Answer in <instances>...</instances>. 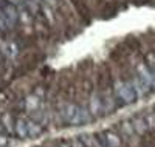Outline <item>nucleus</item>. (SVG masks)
I'll return each mask as SVG.
<instances>
[{
	"label": "nucleus",
	"mask_w": 155,
	"mask_h": 147,
	"mask_svg": "<svg viewBox=\"0 0 155 147\" xmlns=\"http://www.w3.org/2000/svg\"><path fill=\"white\" fill-rule=\"evenodd\" d=\"M98 138L101 139L102 145L104 147H121L123 145V139L118 133H115L112 130H106L98 133Z\"/></svg>",
	"instance_id": "3"
},
{
	"label": "nucleus",
	"mask_w": 155,
	"mask_h": 147,
	"mask_svg": "<svg viewBox=\"0 0 155 147\" xmlns=\"http://www.w3.org/2000/svg\"><path fill=\"white\" fill-rule=\"evenodd\" d=\"M137 135L135 133V129H134V124L132 121H121L120 122V136L124 139V141H129L130 138H134Z\"/></svg>",
	"instance_id": "7"
},
{
	"label": "nucleus",
	"mask_w": 155,
	"mask_h": 147,
	"mask_svg": "<svg viewBox=\"0 0 155 147\" xmlns=\"http://www.w3.org/2000/svg\"><path fill=\"white\" fill-rule=\"evenodd\" d=\"M99 95H101V99H102V115H110V113H113L116 109H118L120 101L116 99V96L113 95L112 88L99 91Z\"/></svg>",
	"instance_id": "2"
},
{
	"label": "nucleus",
	"mask_w": 155,
	"mask_h": 147,
	"mask_svg": "<svg viewBox=\"0 0 155 147\" xmlns=\"http://www.w3.org/2000/svg\"><path fill=\"white\" fill-rule=\"evenodd\" d=\"M3 130H5V129H3V126H2V122H0V133H2Z\"/></svg>",
	"instance_id": "16"
},
{
	"label": "nucleus",
	"mask_w": 155,
	"mask_h": 147,
	"mask_svg": "<svg viewBox=\"0 0 155 147\" xmlns=\"http://www.w3.org/2000/svg\"><path fill=\"white\" fill-rule=\"evenodd\" d=\"M132 124H134V129H135V133L138 136H143L144 133L149 132V127H147V122H146V119L144 116H135L130 119Z\"/></svg>",
	"instance_id": "8"
},
{
	"label": "nucleus",
	"mask_w": 155,
	"mask_h": 147,
	"mask_svg": "<svg viewBox=\"0 0 155 147\" xmlns=\"http://www.w3.org/2000/svg\"><path fill=\"white\" fill-rule=\"evenodd\" d=\"M59 147H73V145H71V141H61Z\"/></svg>",
	"instance_id": "15"
},
{
	"label": "nucleus",
	"mask_w": 155,
	"mask_h": 147,
	"mask_svg": "<svg viewBox=\"0 0 155 147\" xmlns=\"http://www.w3.org/2000/svg\"><path fill=\"white\" fill-rule=\"evenodd\" d=\"M88 110L93 115V118H99L102 115V99L99 91H93L88 96Z\"/></svg>",
	"instance_id": "5"
},
{
	"label": "nucleus",
	"mask_w": 155,
	"mask_h": 147,
	"mask_svg": "<svg viewBox=\"0 0 155 147\" xmlns=\"http://www.w3.org/2000/svg\"><path fill=\"white\" fill-rule=\"evenodd\" d=\"M0 122H2L3 129L9 133V135H14V122H16V119L12 118L11 113H3L2 118H0Z\"/></svg>",
	"instance_id": "11"
},
{
	"label": "nucleus",
	"mask_w": 155,
	"mask_h": 147,
	"mask_svg": "<svg viewBox=\"0 0 155 147\" xmlns=\"http://www.w3.org/2000/svg\"><path fill=\"white\" fill-rule=\"evenodd\" d=\"M6 144H8V138L3 133H0V147H6Z\"/></svg>",
	"instance_id": "14"
},
{
	"label": "nucleus",
	"mask_w": 155,
	"mask_h": 147,
	"mask_svg": "<svg viewBox=\"0 0 155 147\" xmlns=\"http://www.w3.org/2000/svg\"><path fill=\"white\" fill-rule=\"evenodd\" d=\"M27 130H28V136H30V138H37L39 135H42L44 126L39 124V122H36L34 119L28 118V119H27Z\"/></svg>",
	"instance_id": "9"
},
{
	"label": "nucleus",
	"mask_w": 155,
	"mask_h": 147,
	"mask_svg": "<svg viewBox=\"0 0 155 147\" xmlns=\"http://www.w3.org/2000/svg\"><path fill=\"white\" fill-rule=\"evenodd\" d=\"M23 109H25V112L27 113H31V112H34V110H37V109H41V104H42V99L39 98L36 93H31V95H28L27 98L23 99Z\"/></svg>",
	"instance_id": "6"
},
{
	"label": "nucleus",
	"mask_w": 155,
	"mask_h": 147,
	"mask_svg": "<svg viewBox=\"0 0 155 147\" xmlns=\"http://www.w3.org/2000/svg\"><path fill=\"white\" fill-rule=\"evenodd\" d=\"M14 135L20 139H25L28 136V130H27V119L23 118H19L16 119L14 122Z\"/></svg>",
	"instance_id": "10"
},
{
	"label": "nucleus",
	"mask_w": 155,
	"mask_h": 147,
	"mask_svg": "<svg viewBox=\"0 0 155 147\" xmlns=\"http://www.w3.org/2000/svg\"><path fill=\"white\" fill-rule=\"evenodd\" d=\"M58 2H59V3H61V0H58Z\"/></svg>",
	"instance_id": "17"
},
{
	"label": "nucleus",
	"mask_w": 155,
	"mask_h": 147,
	"mask_svg": "<svg viewBox=\"0 0 155 147\" xmlns=\"http://www.w3.org/2000/svg\"><path fill=\"white\" fill-rule=\"evenodd\" d=\"M71 145H73V147H87L79 138H73V139H71Z\"/></svg>",
	"instance_id": "13"
},
{
	"label": "nucleus",
	"mask_w": 155,
	"mask_h": 147,
	"mask_svg": "<svg viewBox=\"0 0 155 147\" xmlns=\"http://www.w3.org/2000/svg\"><path fill=\"white\" fill-rule=\"evenodd\" d=\"M112 90H113V95L116 96V99L120 101L121 105H130L138 99L134 88L130 87V84L121 77L120 70L115 73V76H112Z\"/></svg>",
	"instance_id": "1"
},
{
	"label": "nucleus",
	"mask_w": 155,
	"mask_h": 147,
	"mask_svg": "<svg viewBox=\"0 0 155 147\" xmlns=\"http://www.w3.org/2000/svg\"><path fill=\"white\" fill-rule=\"evenodd\" d=\"M144 119H146V122H147L149 130H155V112L147 113V115L144 116Z\"/></svg>",
	"instance_id": "12"
},
{
	"label": "nucleus",
	"mask_w": 155,
	"mask_h": 147,
	"mask_svg": "<svg viewBox=\"0 0 155 147\" xmlns=\"http://www.w3.org/2000/svg\"><path fill=\"white\" fill-rule=\"evenodd\" d=\"M127 82L130 84V87L134 88V91H135V95H137V98L140 99V98H144V96H147L149 95V91H150V88L141 81V79L137 76V74H132L130 77L127 79Z\"/></svg>",
	"instance_id": "4"
}]
</instances>
